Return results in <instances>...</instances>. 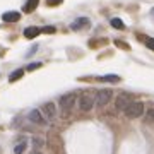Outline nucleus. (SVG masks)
I'll return each instance as SVG.
<instances>
[{
    "label": "nucleus",
    "instance_id": "obj_20",
    "mask_svg": "<svg viewBox=\"0 0 154 154\" xmlns=\"http://www.w3.org/2000/svg\"><path fill=\"white\" fill-rule=\"evenodd\" d=\"M146 46L154 51V38H147V39H146Z\"/></svg>",
    "mask_w": 154,
    "mask_h": 154
},
{
    "label": "nucleus",
    "instance_id": "obj_10",
    "mask_svg": "<svg viewBox=\"0 0 154 154\" xmlns=\"http://www.w3.org/2000/svg\"><path fill=\"white\" fill-rule=\"evenodd\" d=\"M39 33H41V29L36 28V26H31V28H26V29H24V36H26L28 39H34Z\"/></svg>",
    "mask_w": 154,
    "mask_h": 154
},
{
    "label": "nucleus",
    "instance_id": "obj_15",
    "mask_svg": "<svg viewBox=\"0 0 154 154\" xmlns=\"http://www.w3.org/2000/svg\"><path fill=\"white\" fill-rule=\"evenodd\" d=\"M111 26H113L115 29H125V24H123V21H122V19H118V17L111 19Z\"/></svg>",
    "mask_w": 154,
    "mask_h": 154
},
{
    "label": "nucleus",
    "instance_id": "obj_16",
    "mask_svg": "<svg viewBox=\"0 0 154 154\" xmlns=\"http://www.w3.org/2000/svg\"><path fill=\"white\" fill-rule=\"evenodd\" d=\"M26 146H28L26 142H19L16 147H14V154H22L24 152V149H26Z\"/></svg>",
    "mask_w": 154,
    "mask_h": 154
},
{
    "label": "nucleus",
    "instance_id": "obj_14",
    "mask_svg": "<svg viewBox=\"0 0 154 154\" xmlns=\"http://www.w3.org/2000/svg\"><path fill=\"white\" fill-rule=\"evenodd\" d=\"M43 139L39 137H33V146H34V152H39L41 151V147H43Z\"/></svg>",
    "mask_w": 154,
    "mask_h": 154
},
{
    "label": "nucleus",
    "instance_id": "obj_1",
    "mask_svg": "<svg viewBox=\"0 0 154 154\" xmlns=\"http://www.w3.org/2000/svg\"><path fill=\"white\" fill-rule=\"evenodd\" d=\"M123 113H125L127 118H139V116H142V113H144V103H140V101H132V103L123 110Z\"/></svg>",
    "mask_w": 154,
    "mask_h": 154
},
{
    "label": "nucleus",
    "instance_id": "obj_11",
    "mask_svg": "<svg viewBox=\"0 0 154 154\" xmlns=\"http://www.w3.org/2000/svg\"><path fill=\"white\" fill-rule=\"evenodd\" d=\"M99 81H103V82H113V84H116V82H120V77L110 74V75H101V77H99Z\"/></svg>",
    "mask_w": 154,
    "mask_h": 154
},
{
    "label": "nucleus",
    "instance_id": "obj_13",
    "mask_svg": "<svg viewBox=\"0 0 154 154\" xmlns=\"http://www.w3.org/2000/svg\"><path fill=\"white\" fill-rule=\"evenodd\" d=\"M39 0H28V4L24 5V12H33L34 9H36V5H38Z\"/></svg>",
    "mask_w": 154,
    "mask_h": 154
},
{
    "label": "nucleus",
    "instance_id": "obj_6",
    "mask_svg": "<svg viewBox=\"0 0 154 154\" xmlns=\"http://www.w3.org/2000/svg\"><path fill=\"white\" fill-rule=\"evenodd\" d=\"M132 103V96L128 93H120L118 94V98H116V110H120V111H123L127 108V106Z\"/></svg>",
    "mask_w": 154,
    "mask_h": 154
},
{
    "label": "nucleus",
    "instance_id": "obj_5",
    "mask_svg": "<svg viewBox=\"0 0 154 154\" xmlns=\"http://www.w3.org/2000/svg\"><path fill=\"white\" fill-rule=\"evenodd\" d=\"M41 113H43V116L46 118L48 122L51 120H55V116H57V108H55V103H51V101H48V103H45L43 106H41Z\"/></svg>",
    "mask_w": 154,
    "mask_h": 154
},
{
    "label": "nucleus",
    "instance_id": "obj_18",
    "mask_svg": "<svg viewBox=\"0 0 154 154\" xmlns=\"http://www.w3.org/2000/svg\"><path fill=\"white\" fill-rule=\"evenodd\" d=\"M146 122L154 123V110H152V108H151V110H147V113H146Z\"/></svg>",
    "mask_w": 154,
    "mask_h": 154
},
{
    "label": "nucleus",
    "instance_id": "obj_23",
    "mask_svg": "<svg viewBox=\"0 0 154 154\" xmlns=\"http://www.w3.org/2000/svg\"><path fill=\"white\" fill-rule=\"evenodd\" d=\"M151 12H152V14H154V9H152V11H151Z\"/></svg>",
    "mask_w": 154,
    "mask_h": 154
},
{
    "label": "nucleus",
    "instance_id": "obj_12",
    "mask_svg": "<svg viewBox=\"0 0 154 154\" xmlns=\"http://www.w3.org/2000/svg\"><path fill=\"white\" fill-rule=\"evenodd\" d=\"M24 75V70H22V69H17V70H14L11 74V75H9V82H14V81H19V79H21V77Z\"/></svg>",
    "mask_w": 154,
    "mask_h": 154
},
{
    "label": "nucleus",
    "instance_id": "obj_17",
    "mask_svg": "<svg viewBox=\"0 0 154 154\" xmlns=\"http://www.w3.org/2000/svg\"><path fill=\"white\" fill-rule=\"evenodd\" d=\"M39 67H41V62H34V63H29V65L26 67V70L33 72V70H36V69H39Z\"/></svg>",
    "mask_w": 154,
    "mask_h": 154
},
{
    "label": "nucleus",
    "instance_id": "obj_19",
    "mask_svg": "<svg viewBox=\"0 0 154 154\" xmlns=\"http://www.w3.org/2000/svg\"><path fill=\"white\" fill-rule=\"evenodd\" d=\"M39 29H41V33H48V34L55 33V28L53 26H45V28H39Z\"/></svg>",
    "mask_w": 154,
    "mask_h": 154
},
{
    "label": "nucleus",
    "instance_id": "obj_8",
    "mask_svg": "<svg viewBox=\"0 0 154 154\" xmlns=\"http://www.w3.org/2000/svg\"><path fill=\"white\" fill-rule=\"evenodd\" d=\"M89 24H91V21H89L88 17H77L75 21L70 24V28L74 29V31H79V29H86L89 28Z\"/></svg>",
    "mask_w": 154,
    "mask_h": 154
},
{
    "label": "nucleus",
    "instance_id": "obj_4",
    "mask_svg": "<svg viewBox=\"0 0 154 154\" xmlns=\"http://www.w3.org/2000/svg\"><path fill=\"white\" fill-rule=\"evenodd\" d=\"M94 106V96L93 94H82L81 98H79V108L82 111H91Z\"/></svg>",
    "mask_w": 154,
    "mask_h": 154
},
{
    "label": "nucleus",
    "instance_id": "obj_2",
    "mask_svg": "<svg viewBox=\"0 0 154 154\" xmlns=\"http://www.w3.org/2000/svg\"><path fill=\"white\" fill-rule=\"evenodd\" d=\"M111 96H113V91H111V89H101V91H98V93H96L94 105L99 106V108H103V106H106L108 103H110Z\"/></svg>",
    "mask_w": 154,
    "mask_h": 154
},
{
    "label": "nucleus",
    "instance_id": "obj_22",
    "mask_svg": "<svg viewBox=\"0 0 154 154\" xmlns=\"http://www.w3.org/2000/svg\"><path fill=\"white\" fill-rule=\"evenodd\" d=\"M116 46H122V48L128 50V45H125V43H120V41H116Z\"/></svg>",
    "mask_w": 154,
    "mask_h": 154
},
{
    "label": "nucleus",
    "instance_id": "obj_21",
    "mask_svg": "<svg viewBox=\"0 0 154 154\" xmlns=\"http://www.w3.org/2000/svg\"><path fill=\"white\" fill-rule=\"evenodd\" d=\"M62 0H48V5H58Z\"/></svg>",
    "mask_w": 154,
    "mask_h": 154
},
{
    "label": "nucleus",
    "instance_id": "obj_3",
    "mask_svg": "<svg viewBox=\"0 0 154 154\" xmlns=\"http://www.w3.org/2000/svg\"><path fill=\"white\" fill-rule=\"evenodd\" d=\"M74 103H75V94L74 93H69V94H63L60 98V108L63 110V113H69V111L72 110V106H74Z\"/></svg>",
    "mask_w": 154,
    "mask_h": 154
},
{
    "label": "nucleus",
    "instance_id": "obj_9",
    "mask_svg": "<svg viewBox=\"0 0 154 154\" xmlns=\"http://www.w3.org/2000/svg\"><path fill=\"white\" fill-rule=\"evenodd\" d=\"M19 19H21V14H19V12H4V14H2V21L4 22H17L19 21Z\"/></svg>",
    "mask_w": 154,
    "mask_h": 154
},
{
    "label": "nucleus",
    "instance_id": "obj_7",
    "mask_svg": "<svg viewBox=\"0 0 154 154\" xmlns=\"http://www.w3.org/2000/svg\"><path fill=\"white\" fill-rule=\"evenodd\" d=\"M28 120L33 122V123H36V125H46L48 123V120L43 116V113L39 110H31L28 113Z\"/></svg>",
    "mask_w": 154,
    "mask_h": 154
}]
</instances>
